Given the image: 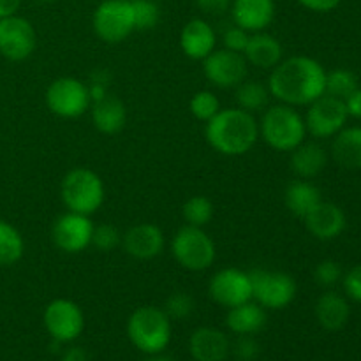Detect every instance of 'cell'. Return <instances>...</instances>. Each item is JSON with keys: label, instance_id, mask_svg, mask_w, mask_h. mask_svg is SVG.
Instances as JSON below:
<instances>
[{"label": "cell", "instance_id": "cell-1", "mask_svg": "<svg viewBox=\"0 0 361 361\" xmlns=\"http://www.w3.org/2000/svg\"><path fill=\"white\" fill-rule=\"evenodd\" d=\"M271 97L293 108L309 106L326 90V71L317 60L295 55L281 60L268 78Z\"/></svg>", "mask_w": 361, "mask_h": 361}, {"label": "cell", "instance_id": "cell-2", "mask_svg": "<svg viewBox=\"0 0 361 361\" xmlns=\"http://www.w3.org/2000/svg\"><path fill=\"white\" fill-rule=\"evenodd\" d=\"M208 145L228 157L249 154L259 140V123L252 113L240 108H222L204 127Z\"/></svg>", "mask_w": 361, "mask_h": 361}, {"label": "cell", "instance_id": "cell-3", "mask_svg": "<svg viewBox=\"0 0 361 361\" xmlns=\"http://www.w3.org/2000/svg\"><path fill=\"white\" fill-rule=\"evenodd\" d=\"M127 337L143 355H157L166 351L171 342V319L164 309L137 307L127 319Z\"/></svg>", "mask_w": 361, "mask_h": 361}, {"label": "cell", "instance_id": "cell-4", "mask_svg": "<svg viewBox=\"0 0 361 361\" xmlns=\"http://www.w3.org/2000/svg\"><path fill=\"white\" fill-rule=\"evenodd\" d=\"M259 137L268 147L277 152H291L307 137L305 118L298 109L289 104H277L268 108L261 116Z\"/></svg>", "mask_w": 361, "mask_h": 361}, {"label": "cell", "instance_id": "cell-5", "mask_svg": "<svg viewBox=\"0 0 361 361\" xmlns=\"http://www.w3.org/2000/svg\"><path fill=\"white\" fill-rule=\"evenodd\" d=\"M60 197L69 212L90 217L104 203V183L92 169L74 168L63 176Z\"/></svg>", "mask_w": 361, "mask_h": 361}, {"label": "cell", "instance_id": "cell-6", "mask_svg": "<svg viewBox=\"0 0 361 361\" xmlns=\"http://www.w3.org/2000/svg\"><path fill=\"white\" fill-rule=\"evenodd\" d=\"M171 254L183 270L204 271L214 264L217 249L204 228L185 224L173 236Z\"/></svg>", "mask_w": 361, "mask_h": 361}, {"label": "cell", "instance_id": "cell-7", "mask_svg": "<svg viewBox=\"0 0 361 361\" xmlns=\"http://www.w3.org/2000/svg\"><path fill=\"white\" fill-rule=\"evenodd\" d=\"M252 300L264 310H282L296 298V281L281 270L254 268L249 271Z\"/></svg>", "mask_w": 361, "mask_h": 361}, {"label": "cell", "instance_id": "cell-8", "mask_svg": "<svg viewBox=\"0 0 361 361\" xmlns=\"http://www.w3.org/2000/svg\"><path fill=\"white\" fill-rule=\"evenodd\" d=\"M46 106L60 118H78L85 115L92 106L87 83L73 76L56 78L46 88Z\"/></svg>", "mask_w": 361, "mask_h": 361}, {"label": "cell", "instance_id": "cell-9", "mask_svg": "<svg viewBox=\"0 0 361 361\" xmlns=\"http://www.w3.org/2000/svg\"><path fill=\"white\" fill-rule=\"evenodd\" d=\"M94 32L101 41L116 44L136 30L130 0H102L92 16Z\"/></svg>", "mask_w": 361, "mask_h": 361}, {"label": "cell", "instance_id": "cell-10", "mask_svg": "<svg viewBox=\"0 0 361 361\" xmlns=\"http://www.w3.org/2000/svg\"><path fill=\"white\" fill-rule=\"evenodd\" d=\"M42 323L51 341L60 344H71L85 330L83 310L78 303L67 298H56L46 305Z\"/></svg>", "mask_w": 361, "mask_h": 361}, {"label": "cell", "instance_id": "cell-11", "mask_svg": "<svg viewBox=\"0 0 361 361\" xmlns=\"http://www.w3.org/2000/svg\"><path fill=\"white\" fill-rule=\"evenodd\" d=\"M305 127L307 134H312L314 137H331L344 129L349 115L342 99L334 97V95H321L314 102H310L307 109Z\"/></svg>", "mask_w": 361, "mask_h": 361}, {"label": "cell", "instance_id": "cell-12", "mask_svg": "<svg viewBox=\"0 0 361 361\" xmlns=\"http://www.w3.org/2000/svg\"><path fill=\"white\" fill-rule=\"evenodd\" d=\"M203 62V74L214 87L236 88L249 74V62L243 53L229 49H214Z\"/></svg>", "mask_w": 361, "mask_h": 361}, {"label": "cell", "instance_id": "cell-13", "mask_svg": "<svg viewBox=\"0 0 361 361\" xmlns=\"http://www.w3.org/2000/svg\"><path fill=\"white\" fill-rule=\"evenodd\" d=\"M37 46V34L23 16H7L0 20V55L13 62L27 60Z\"/></svg>", "mask_w": 361, "mask_h": 361}, {"label": "cell", "instance_id": "cell-14", "mask_svg": "<svg viewBox=\"0 0 361 361\" xmlns=\"http://www.w3.org/2000/svg\"><path fill=\"white\" fill-rule=\"evenodd\" d=\"M94 222L88 215L69 212L60 215L51 228V240L56 249L66 254H80L92 245Z\"/></svg>", "mask_w": 361, "mask_h": 361}, {"label": "cell", "instance_id": "cell-15", "mask_svg": "<svg viewBox=\"0 0 361 361\" xmlns=\"http://www.w3.org/2000/svg\"><path fill=\"white\" fill-rule=\"evenodd\" d=\"M210 298L224 309H233L236 305L252 300V284L249 271L238 268H222L212 275L208 284Z\"/></svg>", "mask_w": 361, "mask_h": 361}, {"label": "cell", "instance_id": "cell-16", "mask_svg": "<svg viewBox=\"0 0 361 361\" xmlns=\"http://www.w3.org/2000/svg\"><path fill=\"white\" fill-rule=\"evenodd\" d=\"M166 238L161 228L152 222H141L127 229L122 238V247L130 257L140 261L154 259L164 250Z\"/></svg>", "mask_w": 361, "mask_h": 361}, {"label": "cell", "instance_id": "cell-17", "mask_svg": "<svg viewBox=\"0 0 361 361\" xmlns=\"http://www.w3.org/2000/svg\"><path fill=\"white\" fill-rule=\"evenodd\" d=\"M233 23L247 32H264L275 20V0H233Z\"/></svg>", "mask_w": 361, "mask_h": 361}, {"label": "cell", "instance_id": "cell-18", "mask_svg": "<svg viewBox=\"0 0 361 361\" xmlns=\"http://www.w3.org/2000/svg\"><path fill=\"white\" fill-rule=\"evenodd\" d=\"M189 353L196 361H226L231 355V341L222 330L201 326L190 335Z\"/></svg>", "mask_w": 361, "mask_h": 361}, {"label": "cell", "instance_id": "cell-19", "mask_svg": "<svg viewBox=\"0 0 361 361\" xmlns=\"http://www.w3.org/2000/svg\"><path fill=\"white\" fill-rule=\"evenodd\" d=\"M303 221L310 235L321 242L335 240L345 229V214L342 208L326 201H321Z\"/></svg>", "mask_w": 361, "mask_h": 361}, {"label": "cell", "instance_id": "cell-20", "mask_svg": "<svg viewBox=\"0 0 361 361\" xmlns=\"http://www.w3.org/2000/svg\"><path fill=\"white\" fill-rule=\"evenodd\" d=\"M217 44V34L207 20L194 18L187 21L180 34V48L190 60H204Z\"/></svg>", "mask_w": 361, "mask_h": 361}, {"label": "cell", "instance_id": "cell-21", "mask_svg": "<svg viewBox=\"0 0 361 361\" xmlns=\"http://www.w3.org/2000/svg\"><path fill=\"white\" fill-rule=\"evenodd\" d=\"M243 56L249 62V66L257 67V69L271 71L284 56V49L279 39L264 32H254L250 34L249 44H247Z\"/></svg>", "mask_w": 361, "mask_h": 361}, {"label": "cell", "instance_id": "cell-22", "mask_svg": "<svg viewBox=\"0 0 361 361\" xmlns=\"http://www.w3.org/2000/svg\"><path fill=\"white\" fill-rule=\"evenodd\" d=\"M92 122L94 127L102 134H118L126 127L127 109L126 104L115 95L108 94L106 97L92 102Z\"/></svg>", "mask_w": 361, "mask_h": 361}, {"label": "cell", "instance_id": "cell-23", "mask_svg": "<svg viewBox=\"0 0 361 361\" xmlns=\"http://www.w3.org/2000/svg\"><path fill=\"white\" fill-rule=\"evenodd\" d=\"M226 324L235 335H256L267 326V310L259 303L250 300L242 305L228 309Z\"/></svg>", "mask_w": 361, "mask_h": 361}, {"label": "cell", "instance_id": "cell-24", "mask_svg": "<svg viewBox=\"0 0 361 361\" xmlns=\"http://www.w3.org/2000/svg\"><path fill=\"white\" fill-rule=\"evenodd\" d=\"M291 169L298 178L310 180L323 173L328 164V155L321 145L303 141L295 150H291Z\"/></svg>", "mask_w": 361, "mask_h": 361}, {"label": "cell", "instance_id": "cell-25", "mask_svg": "<svg viewBox=\"0 0 361 361\" xmlns=\"http://www.w3.org/2000/svg\"><path fill=\"white\" fill-rule=\"evenodd\" d=\"M351 309L348 300L335 291H328L319 296L316 303V319L324 330L338 331L348 324Z\"/></svg>", "mask_w": 361, "mask_h": 361}, {"label": "cell", "instance_id": "cell-26", "mask_svg": "<svg viewBox=\"0 0 361 361\" xmlns=\"http://www.w3.org/2000/svg\"><path fill=\"white\" fill-rule=\"evenodd\" d=\"M323 201L321 190L309 180H295L286 187L284 203L293 215L305 219Z\"/></svg>", "mask_w": 361, "mask_h": 361}, {"label": "cell", "instance_id": "cell-27", "mask_svg": "<svg viewBox=\"0 0 361 361\" xmlns=\"http://www.w3.org/2000/svg\"><path fill=\"white\" fill-rule=\"evenodd\" d=\"M331 155L342 168L361 169V127H348L335 134Z\"/></svg>", "mask_w": 361, "mask_h": 361}, {"label": "cell", "instance_id": "cell-28", "mask_svg": "<svg viewBox=\"0 0 361 361\" xmlns=\"http://www.w3.org/2000/svg\"><path fill=\"white\" fill-rule=\"evenodd\" d=\"M235 99L240 109L249 113H257L264 109L270 101V90L268 85L264 87L263 83L254 80H245L235 88Z\"/></svg>", "mask_w": 361, "mask_h": 361}, {"label": "cell", "instance_id": "cell-29", "mask_svg": "<svg viewBox=\"0 0 361 361\" xmlns=\"http://www.w3.org/2000/svg\"><path fill=\"white\" fill-rule=\"evenodd\" d=\"M25 242L21 233L0 219V267H13L23 257Z\"/></svg>", "mask_w": 361, "mask_h": 361}, {"label": "cell", "instance_id": "cell-30", "mask_svg": "<svg viewBox=\"0 0 361 361\" xmlns=\"http://www.w3.org/2000/svg\"><path fill=\"white\" fill-rule=\"evenodd\" d=\"M182 215L189 226L204 228L214 219V203L207 196H192L183 203Z\"/></svg>", "mask_w": 361, "mask_h": 361}, {"label": "cell", "instance_id": "cell-31", "mask_svg": "<svg viewBox=\"0 0 361 361\" xmlns=\"http://www.w3.org/2000/svg\"><path fill=\"white\" fill-rule=\"evenodd\" d=\"M356 88H358V78L351 71L335 69L331 73H326V90H324V94L334 95V97L344 101Z\"/></svg>", "mask_w": 361, "mask_h": 361}, {"label": "cell", "instance_id": "cell-32", "mask_svg": "<svg viewBox=\"0 0 361 361\" xmlns=\"http://www.w3.org/2000/svg\"><path fill=\"white\" fill-rule=\"evenodd\" d=\"M189 109L194 115V118L201 120V122H210L219 111H221V101L217 95L210 90H200L192 95L189 102Z\"/></svg>", "mask_w": 361, "mask_h": 361}, {"label": "cell", "instance_id": "cell-33", "mask_svg": "<svg viewBox=\"0 0 361 361\" xmlns=\"http://www.w3.org/2000/svg\"><path fill=\"white\" fill-rule=\"evenodd\" d=\"M136 30H152L161 20V9L154 0H130Z\"/></svg>", "mask_w": 361, "mask_h": 361}, {"label": "cell", "instance_id": "cell-34", "mask_svg": "<svg viewBox=\"0 0 361 361\" xmlns=\"http://www.w3.org/2000/svg\"><path fill=\"white\" fill-rule=\"evenodd\" d=\"M196 310V302L185 291H175L168 296L164 303V312L171 321H183L192 316Z\"/></svg>", "mask_w": 361, "mask_h": 361}, {"label": "cell", "instance_id": "cell-35", "mask_svg": "<svg viewBox=\"0 0 361 361\" xmlns=\"http://www.w3.org/2000/svg\"><path fill=\"white\" fill-rule=\"evenodd\" d=\"M123 235L118 231V228L113 224H97L94 226V233H92V245L101 252H111V250L118 249L122 245Z\"/></svg>", "mask_w": 361, "mask_h": 361}, {"label": "cell", "instance_id": "cell-36", "mask_svg": "<svg viewBox=\"0 0 361 361\" xmlns=\"http://www.w3.org/2000/svg\"><path fill=\"white\" fill-rule=\"evenodd\" d=\"M259 353L261 345L254 335H236V341L231 344V355L238 361H256Z\"/></svg>", "mask_w": 361, "mask_h": 361}, {"label": "cell", "instance_id": "cell-37", "mask_svg": "<svg viewBox=\"0 0 361 361\" xmlns=\"http://www.w3.org/2000/svg\"><path fill=\"white\" fill-rule=\"evenodd\" d=\"M314 279L323 288H331V286L338 284L342 281V268L337 261H321L314 270Z\"/></svg>", "mask_w": 361, "mask_h": 361}, {"label": "cell", "instance_id": "cell-38", "mask_svg": "<svg viewBox=\"0 0 361 361\" xmlns=\"http://www.w3.org/2000/svg\"><path fill=\"white\" fill-rule=\"evenodd\" d=\"M250 32H247L245 28L238 27L236 23L229 25L228 28L222 34V42H224V48L229 49V51L243 53L245 51L247 44H249Z\"/></svg>", "mask_w": 361, "mask_h": 361}, {"label": "cell", "instance_id": "cell-39", "mask_svg": "<svg viewBox=\"0 0 361 361\" xmlns=\"http://www.w3.org/2000/svg\"><path fill=\"white\" fill-rule=\"evenodd\" d=\"M109 80H111V76L104 69H97L90 74V81L87 83V87L92 102L99 101L109 94Z\"/></svg>", "mask_w": 361, "mask_h": 361}, {"label": "cell", "instance_id": "cell-40", "mask_svg": "<svg viewBox=\"0 0 361 361\" xmlns=\"http://www.w3.org/2000/svg\"><path fill=\"white\" fill-rule=\"evenodd\" d=\"M342 282H344V289L345 293H348L349 298L361 303V264L351 268V270L342 277Z\"/></svg>", "mask_w": 361, "mask_h": 361}, {"label": "cell", "instance_id": "cell-41", "mask_svg": "<svg viewBox=\"0 0 361 361\" xmlns=\"http://www.w3.org/2000/svg\"><path fill=\"white\" fill-rule=\"evenodd\" d=\"M194 2L208 16H219L229 11L233 0H194Z\"/></svg>", "mask_w": 361, "mask_h": 361}, {"label": "cell", "instance_id": "cell-42", "mask_svg": "<svg viewBox=\"0 0 361 361\" xmlns=\"http://www.w3.org/2000/svg\"><path fill=\"white\" fill-rule=\"evenodd\" d=\"M342 0H298L300 6L305 9L314 11V13H330L341 6Z\"/></svg>", "mask_w": 361, "mask_h": 361}, {"label": "cell", "instance_id": "cell-43", "mask_svg": "<svg viewBox=\"0 0 361 361\" xmlns=\"http://www.w3.org/2000/svg\"><path fill=\"white\" fill-rule=\"evenodd\" d=\"M345 109H348V115L353 118H361V88L358 87L351 95L344 99Z\"/></svg>", "mask_w": 361, "mask_h": 361}, {"label": "cell", "instance_id": "cell-44", "mask_svg": "<svg viewBox=\"0 0 361 361\" xmlns=\"http://www.w3.org/2000/svg\"><path fill=\"white\" fill-rule=\"evenodd\" d=\"M60 361H92L90 355L87 353V349L83 348H69L62 353L60 356Z\"/></svg>", "mask_w": 361, "mask_h": 361}, {"label": "cell", "instance_id": "cell-45", "mask_svg": "<svg viewBox=\"0 0 361 361\" xmlns=\"http://www.w3.org/2000/svg\"><path fill=\"white\" fill-rule=\"evenodd\" d=\"M21 6V0H0V20L7 16H13L18 13Z\"/></svg>", "mask_w": 361, "mask_h": 361}, {"label": "cell", "instance_id": "cell-46", "mask_svg": "<svg viewBox=\"0 0 361 361\" xmlns=\"http://www.w3.org/2000/svg\"><path fill=\"white\" fill-rule=\"evenodd\" d=\"M145 361H175L171 358V356L164 355V351L162 353H157V355H148V358Z\"/></svg>", "mask_w": 361, "mask_h": 361}, {"label": "cell", "instance_id": "cell-47", "mask_svg": "<svg viewBox=\"0 0 361 361\" xmlns=\"http://www.w3.org/2000/svg\"><path fill=\"white\" fill-rule=\"evenodd\" d=\"M39 2H46V4H48V2H53V0H39Z\"/></svg>", "mask_w": 361, "mask_h": 361}]
</instances>
